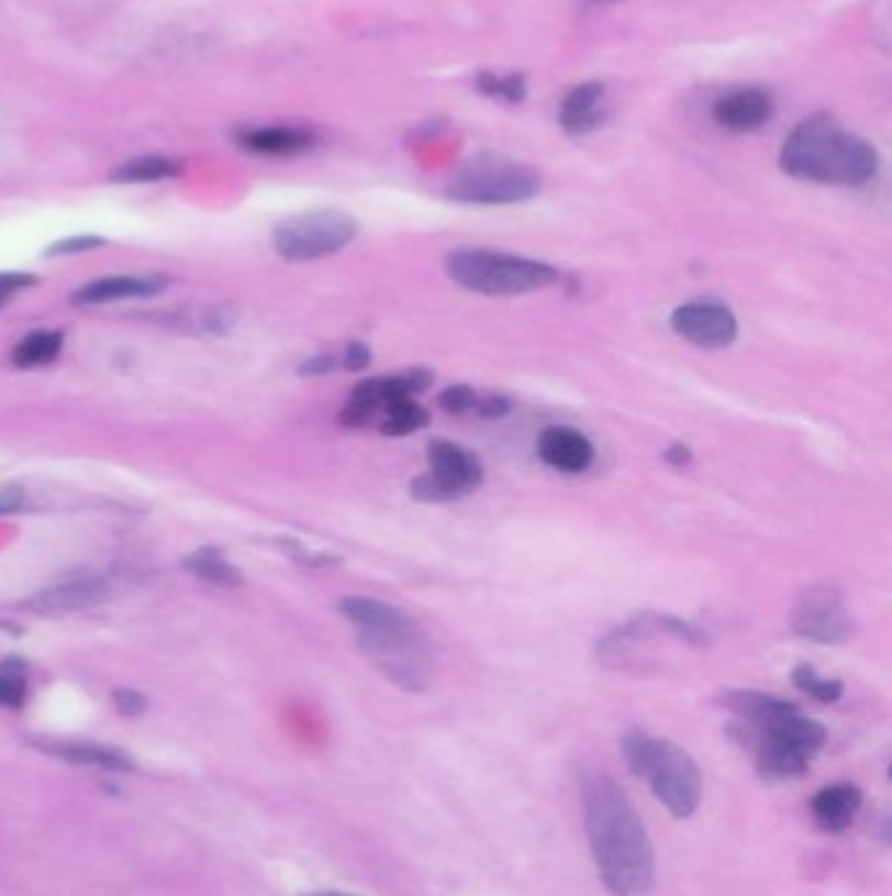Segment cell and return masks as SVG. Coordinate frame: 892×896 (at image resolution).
I'll return each mask as SVG.
<instances>
[{"label": "cell", "mask_w": 892, "mask_h": 896, "mask_svg": "<svg viewBox=\"0 0 892 896\" xmlns=\"http://www.w3.org/2000/svg\"><path fill=\"white\" fill-rule=\"evenodd\" d=\"M356 234L359 225L343 210H312L278 223L272 231V244L288 263H306L346 250Z\"/></svg>", "instance_id": "obj_8"}, {"label": "cell", "mask_w": 892, "mask_h": 896, "mask_svg": "<svg viewBox=\"0 0 892 896\" xmlns=\"http://www.w3.org/2000/svg\"><path fill=\"white\" fill-rule=\"evenodd\" d=\"M113 697H115V706H119L121 714L140 716L144 710V697L140 693H134V689H119Z\"/></svg>", "instance_id": "obj_34"}, {"label": "cell", "mask_w": 892, "mask_h": 896, "mask_svg": "<svg viewBox=\"0 0 892 896\" xmlns=\"http://www.w3.org/2000/svg\"><path fill=\"white\" fill-rule=\"evenodd\" d=\"M511 409H513V403H511V399H505V396L479 394L475 414L484 417V420H500V417H505L508 412H511Z\"/></svg>", "instance_id": "obj_30"}, {"label": "cell", "mask_w": 892, "mask_h": 896, "mask_svg": "<svg viewBox=\"0 0 892 896\" xmlns=\"http://www.w3.org/2000/svg\"><path fill=\"white\" fill-rule=\"evenodd\" d=\"M108 598V587L94 577H77V579H66V583H58L53 587H45L37 595H32V600L26 604V608L34 613H71L81 611V608H92L98 606L100 600Z\"/></svg>", "instance_id": "obj_15"}, {"label": "cell", "mask_w": 892, "mask_h": 896, "mask_svg": "<svg viewBox=\"0 0 892 896\" xmlns=\"http://www.w3.org/2000/svg\"><path fill=\"white\" fill-rule=\"evenodd\" d=\"M477 87L479 92L490 95V98H503L508 102H521L526 98V79L521 77V74H511V77L479 74Z\"/></svg>", "instance_id": "obj_26"}, {"label": "cell", "mask_w": 892, "mask_h": 896, "mask_svg": "<svg viewBox=\"0 0 892 896\" xmlns=\"http://www.w3.org/2000/svg\"><path fill=\"white\" fill-rule=\"evenodd\" d=\"M628 768L649 784L651 795L676 818H691L702 803V771L689 752L647 731H631L623 740Z\"/></svg>", "instance_id": "obj_4"}, {"label": "cell", "mask_w": 892, "mask_h": 896, "mask_svg": "<svg viewBox=\"0 0 892 896\" xmlns=\"http://www.w3.org/2000/svg\"><path fill=\"white\" fill-rule=\"evenodd\" d=\"M537 456L550 469L579 475V472L592 467L594 446L579 430L568 425H550L542 430L537 438Z\"/></svg>", "instance_id": "obj_13"}, {"label": "cell", "mask_w": 892, "mask_h": 896, "mask_svg": "<svg viewBox=\"0 0 892 896\" xmlns=\"http://www.w3.org/2000/svg\"><path fill=\"white\" fill-rule=\"evenodd\" d=\"M542 179L526 163L503 155H475L453 174L445 197L464 204H519L537 197Z\"/></svg>", "instance_id": "obj_7"}, {"label": "cell", "mask_w": 892, "mask_h": 896, "mask_svg": "<svg viewBox=\"0 0 892 896\" xmlns=\"http://www.w3.org/2000/svg\"><path fill=\"white\" fill-rule=\"evenodd\" d=\"M183 170V166L178 161H170V157L160 155H144L134 157V161L121 163L119 168L111 174V181L119 184H149V181H163V179H174Z\"/></svg>", "instance_id": "obj_21"}, {"label": "cell", "mask_w": 892, "mask_h": 896, "mask_svg": "<svg viewBox=\"0 0 892 896\" xmlns=\"http://www.w3.org/2000/svg\"><path fill=\"white\" fill-rule=\"evenodd\" d=\"M479 394L466 383H456V386H448L445 391L437 396V403L445 409L448 414H475Z\"/></svg>", "instance_id": "obj_28"}, {"label": "cell", "mask_w": 892, "mask_h": 896, "mask_svg": "<svg viewBox=\"0 0 892 896\" xmlns=\"http://www.w3.org/2000/svg\"><path fill=\"white\" fill-rule=\"evenodd\" d=\"M238 147L259 155H297L314 147L317 136L301 126H249L236 132Z\"/></svg>", "instance_id": "obj_18"}, {"label": "cell", "mask_w": 892, "mask_h": 896, "mask_svg": "<svg viewBox=\"0 0 892 896\" xmlns=\"http://www.w3.org/2000/svg\"><path fill=\"white\" fill-rule=\"evenodd\" d=\"M338 611L359 632V648L403 693H424L435 679L437 650L419 621L403 608L375 598H343Z\"/></svg>", "instance_id": "obj_2"}, {"label": "cell", "mask_w": 892, "mask_h": 896, "mask_svg": "<svg viewBox=\"0 0 892 896\" xmlns=\"http://www.w3.org/2000/svg\"><path fill=\"white\" fill-rule=\"evenodd\" d=\"M672 331L702 349H725L738 339V320L731 307L715 299H699L676 307L670 314Z\"/></svg>", "instance_id": "obj_12"}, {"label": "cell", "mask_w": 892, "mask_h": 896, "mask_svg": "<svg viewBox=\"0 0 892 896\" xmlns=\"http://www.w3.org/2000/svg\"><path fill=\"white\" fill-rule=\"evenodd\" d=\"M168 286L163 276H111L98 278L92 284L81 286L74 294V305H108L119 299H144L157 297Z\"/></svg>", "instance_id": "obj_16"}, {"label": "cell", "mask_w": 892, "mask_h": 896, "mask_svg": "<svg viewBox=\"0 0 892 896\" xmlns=\"http://www.w3.org/2000/svg\"><path fill=\"white\" fill-rule=\"evenodd\" d=\"M861 789L856 784L840 782L819 789L812 799V816L822 831L840 833L854 823L856 812L861 810Z\"/></svg>", "instance_id": "obj_17"}, {"label": "cell", "mask_w": 892, "mask_h": 896, "mask_svg": "<svg viewBox=\"0 0 892 896\" xmlns=\"http://www.w3.org/2000/svg\"><path fill=\"white\" fill-rule=\"evenodd\" d=\"M602 102H605V85L587 81L573 87L560 106V126L568 134H587L602 121Z\"/></svg>", "instance_id": "obj_19"}, {"label": "cell", "mask_w": 892, "mask_h": 896, "mask_svg": "<svg viewBox=\"0 0 892 896\" xmlns=\"http://www.w3.org/2000/svg\"><path fill=\"white\" fill-rule=\"evenodd\" d=\"M369 362H372V352H369V346L361 344V341H352V344L346 346V352H343L341 365L346 367V370H364Z\"/></svg>", "instance_id": "obj_32"}, {"label": "cell", "mask_w": 892, "mask_h": 896, "mask_svg": "<svg viewBox=\"0 0 892 896\" xmlns=\"http://www.w3.org/2000/svg\"><path fill=\"white\" fill-rule=\"evenodd\" d=\"M712 115L727 132H757L772 121L774 100L770 92L759 90V87H744V90H733L720 98L712 108Z\"/></svg>", "instance_id": "obj_14"}, {"label": "cell", "mask_w": 892, "mask_h": 896, "mask_svg": "<svg viewBox=\"0 0 892 896\" xmlns=\"http://www.w3.org/2000/svg\"><path fill=\"white\" fill-rule=\"evenodd\" d=\"M312 896H348V894H338V892H322V894H312Z\"/></svg>", "instance_id": "obj_36"}, {"label": "cell", "mask_w": 892, "mask_h": 896, "mask_svg": "<svg viewBox=\"0 0 892 896\" xmlns=\"http://www.w3.org/2000/svg\"><path fill=\"white\" fill-rule=\"evenodd\" d=\"M435 380L427 367H409V370L395 375H380V378L361 380L348 396L346 407L341 412L343 428H367L390 403L401 399H416L424 394Z\"/></svg>", "instance_id": "obj_10"}, {"label": "cell", "mask_w": 892, "mask_h": 896, "mask_svg": "<svg viewBox=\"0 0 892 896\" xmlns=\"http://www.w3.org/2000/svg\"><path fill=\"white\" fill-rule=\"evenodd\" d=\"M60 349H64V336L58 331H32L22 341H16L11 359L16 367L30 370V367L51 365L60 354Z\"/></svg>", "instance_id": "obj_22"}, {"label": "cell", "mask_w": 892, "mask_h": 896, "mask_svg": "<svg viewBox=\"0 0 892 896\" xmlns=\"http://www.w3.org/2000/svg\"><path fill=\"white\" fill-rule=\"evenodd\" d=\"M584 823L600 878L613 896H644L655 886V847L613 778L594 773L584 782Z\"/></svg>", "instance_id": "obj_1"}, {"label": "cell", "mask_w": 892, "mask_h": 896, "mask_svg": "<svg viewBox=\"0 0 892 896\" xmlns=\"http://www.w3.org/2000/svg\"><path fill=\"white\" fill-rule=\"evenodd\" d=\"M183 566L194 574V577L204 579L210 585H221V587H236L242 585V574H238L236 566H231L221 551L215 549H202L189 553L183 558Z\"/></svg>", "instance_id": "obj_24"}, {"label": "cell", "mask_w": 892, "mask_h": 896, "mask_svg": "<svg viewBox=\"0 0 892 896\" xmlns=\"http://www.w3.org/2000/svg\"><path fill=\"white\" fill-rule=\"evenodd\" d=\"M793 632L819 645H846L856 638V621L835 587L814 585L793 608Z\"/></svg>", "instance_id": "obj_11"}, {"label": "cell", "mask_w": 892, "mask_h": 896, "mask_svg": "<svg viewBox=\"0 0 892 896\" xmlns=\"http://www.w3.org/2000/svg\"><path fill=\"white\" fill-rule=\"evenodd\" d=\"M335 367H338V357H333V354H317V357L301 362L299 373L301 375H325V373H333Z\"/></svg>", "instance_id": "obj_33"}, {"label": "cell", "mask_w": 892, "mask_h": 896, "mask_svg": "<svg viewBox=\"0 0 892 896\" xmlns=\"http://www.w3.org/2000/svg\"><path fill=\"white\" fill-rule=\"evenodd\" d=\"M793 684L801 689V693L814 697V700L819 703H837L846 693V687H843L840 679H829V676H822L812 663H799V666L793 668Z\"/></svg>", "instance_id": "obj_25"}, {"label": "cell", "mask_w": 892, "mask_h": 896, "mask_svg": "<svg viewBox=\"0 0 892 896\" xmlns=\"http://www.w3.org/2000/svg\"><path fill=\"white\" fill-rule=\"evenodd\" d=\"M594 3H610V0H594Z\"/></svg>", "instance_id": "obj_37"}, {"label": "cell", "mask_w": 892, "mask_h": 896, "mask_svg": "<svg viewBox=\"0 0 892 896\" xmlns=\"http://www.w3.org/2000/svg\"><path fill=\"white\" fill-rule=\"evenodd\" d=\"M430 472L411 483V496L422 504H448L475 494L484 480V467L475 451L437 438L427 446Z\"/></svg>", "instance_id": "obj_9"}, {"label": "cell", "mask_w": 892, "mask_h": 896, "mask_svg": "<svg viewBox=\"0 0 892 896\" xmlns=\"http://www.w3.org/2000/svg\"><path fill=\"white\" fill-rule=\"evenodd\" d=\"M32 284H34V276H30V273H13V270L0 273V307Z\"/></svg>", "instance_id": "obj_31"}, {"label": "cell", "mask_w": 892, "mask_h": 896, "mask_svg": "<svg viewBox=\"0 0 892 896\" xmlns=\"http://www.w3.org/2000/svg\"><path fill=\"white\" fill-rule=\"evenodd\" d=\"M445 270L461 289L484 294V297H521V294L550 289L560 278L558 268L542 259L482 247L448 252Z\"/></svg>", "instance_id": "obj_5"}, {"label": "cell", "mask_w": 892, "mask_h": 896, "mask_svg": "<svg viewBox=\"0 0 892 896\" xmlns=\"http://www.w3.org/2000/svg\"><path fill=\"white\" fill-rule=\"evenodd\" d=\"M754 748L757 771L767 782H785L801 776L809 763L819 755L827 742V731L819 721L804 716L795 706L791 714L774 718L772 723L740 737Z\"/></svg>", "instance_id": "obj_6"}, {"label": "cell", "mask_w": 892, "mask_h": 896, "mask_svg": "<svg viewBox=\"0 0 892 896\" xmlns=\"http://www.w3.org/2000/svg\"><path fill=\"white\" fill-rule=\"evenodd\" d=\"M40 750L51 752V755L64 757V761H71L77 765H94V768H105V771H132L134 763L123 755L121 750L105 748V744H94V742H51L43 740L37 742Z\"/></svg>", "instance_id": "obj_20"}, {"label": "cell", "mask_w": 892, "mask_h": 896, "mask_svg": "<svg viewBox=\"0 0 892 896\" xmlns=\"http://www.w3.org/2000/svg\"><path fill=\"white\" fill-rule=\"evenodd\" d=\"M780 168L799 181L861 187L880 170V155L863 136L843 129L835 115L816 113L785 136Z\"/></svg>", "instance_id": "obj_3"}, {"label": "cell", "mask_w": 892, "mask_h": 896, "mask_svg": "<svg viewBox=\"0 0 892 896\" xmlns=\"http://www.w3.org/2000/svg\"><path fill=\"white\" fill-rule=\"evenodd\" d=\"M665 462L672 464V467H685V464H691V449L685 443H672L670 449H665Z\"/></svg>", "instance_id": "obj_35"}, {"label": "cell", "mask_w": 892, "mask_h": 896, "mask_svg": "<svg viewBox=\"0 0 892 896\" xmlns=\"http://www.w3.org/2000/svg\"><path fill=\"white\" fill-rule=\"evenodd\" d=\"M26 679L19 663H0V708H22Z\"/></svg>", "instance_id": "obj_27"}, {"label": "cell", "mask_w": 892, "mask_h": 896, "mask_svg": "<svg viewBox=\"0 0 892 896\" xmlns=\"http://www.w3.org/2000/svg\"><path fill=\"white\" fill-rule=\"evenodd\" d=\"M105 244V239L100 236H68L60 239V242L53 244V247L45 250L47 257H64V255H77V252H89L98 250Z\"/></svg>", "instance_id": "obj_29"}, {"label": "cell", "mask_w": 892, "mask_h": 896, "mask_svg": "<svg viewBox=\"0 0 892 896\" xmlns=\"http://www.w3.org/2000/svg\"><path fill=\"white\" fill-rule=\"evenodd\" d=\"M427 422H430V412L422 407V403H416V399H401V401L390 403V407L382 409L380 417H377L380 433L393 435V438L419 433L422 428H427Z\"/></svg>", "instance_id": "obj_23"}]
</instances>
